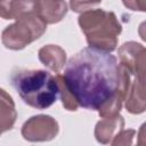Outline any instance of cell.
<instances>
[{"instance_id": "cell-1", "label": "cell", "mask_w": 146, "mask_h": 146, "mask_svg": "<svg viewBox=\"0 0 146 146\" xmlns=\"http://www.w3.org/2000/svg\"><path fill=\"white\" fill-rule=\"evenodd\" d=\"M63 78L79 106L98 110L117 90L119 63L111 52L87 47L68 59Z\"/></svg>"}, {"instance_id": "cell-2", "label": "cell", "mask_w": 146, "mask_h": 146, "mask_svg": "<svg viewBox=\"0 0 146 146\" xmlns=\"http://www.w3.org/2000/svg\"><path fill=\"white\" fill-rule=\"evenodd\" d=\"M11 83L21 98L31 107L44 110L59 97L56 78L43 70H23L11 76Z\"/></svg>"}, {"instance_id": "cell-3", "label": "cell", "mask_w": 146, "mask_h": 146, "mask_svg": "<svg viewBox=\"0 0 146 146\" xmlns=\"http://www.w3.org/2000/svg\"><path fill=\"white\" fill-rule=\"evenodd\" d=\"M79 25L86 34L89 47L112 52L116 49L117 36L122 31L114 13L103 9H91L81 13Z\"/></svg>"}, {"instance_id": "cell-4", "label": "cell", "mask_w": 146, "mask_h": 146, "mask_svg": "<svg viewBox=\"0 0 146 146\" xmlns=\"http://www.w3.org/2000/svg\"><path fill=\"white\" fill-rule=\"evenodd\" d=\"M47 30V24L38 16H24L8 25L1 34L3 46L11 50H21L39 39Z\"/></svg>"}, {"instance_id": "cell-5", "label": "cell", "mask_w": 146, "mask_h": 146, "mask_svg": "<svg viewBox=\"0 0 146 146\" xmlns=\"http://www.w3.org/2000/svg\"><path fill=\"white\" fill-rule=\"evenodd\" d=\"M59 131L58 122L50 115H35L22 127V136L29 141H48L54 139Z\"/></svg>"}, {"instance_id": "cell-6", "label": "cell", "mask_w": 146, "mask_h": 146, "mask_svg": "<svg viewBox=\"0 0 146 146\" xmlns=\"http://www.w3.org/2000/svg\"><path fill=\"white\" fill-rule=\"evenodd\" d=\"M120 64L124 65L132 76L145 80V48L140 43L125 42L119 49Z\"/></svg>"}, {"instance_id": "cell-7", "label": "cell", "mask_w": 146, "mask_h": 146, "mask_svg": "<svg viewBox=\"0 0 146 146\" xmlns=\"http://www.w3.org/2000/svg\"><path fill=\"white\" fill-rule=\"evenodd\" d=\"M36 13L38 0H0V17L3 19H18Z\"/></svg>"}, {"instance_id": "cell-8", "label": "cell", "mask_w": 146, "mask_h": 146, "mask_svg": "<svg viewBox=\"0 0 146 146\" xmlns=\"http://www.w3.org/2000/svg\"><path fill=\"white\" fill-rule=\"evenodd\" d=\"M67 13L65 0H38V16L46 24L60 22Z\"/></svg>"}, {"instance_id": "cell-9", "label": "cell", "mask_w": 146, "mask_h": 146, "mask_svg": "<svg viewBox=\"0 0 146 146\" xmlns=\"http://www.w3.org/2000/svg\"><path fill=\"white\" fill-rule=\"evenodd\" d=\"M124 102L127 111L132 114H140L145 111V80L133 76Z\"/></svg>"}, {"instance_id": "cell-10", "label": "cell", "mask_w": 146, "mask_h": 146, "mask_svg": "<svg viewBox=\"0 0 146 146\" xmlns=\"http://www.w3.org/2000/svg\"><path fill=\"white\" fill-rule=\"evenodd\" d=\"M124 125V120L121 115H115L112 117H103L95 128V137L97 141L102 144H110L117 132L122 130Z\"/></svg>"}, {"instance_id": "cell-11", "label": "cell", "mask_w": 146, "mask_h": 146, "mask_svg": "<svg viewBox=\"0 0 146 146\" xmlns=\"http://www.w3.org/2000/svg\"><path fill=\"white\" fill-rule=\"evenodd\" d=\"M39 59L50 71L59 72L66 64V52L59 46L47 44L39 50Z\"/></svg>"}, {"instance_id": "cell-12", "label": "cell", "mask_w": 146, "mask_h": 146, "mask_svg": "<svg viewBox=\"0 0 146 146\" xmlns=\"http://www.w3.org/2000/svg\"><path fill=\"white\" fill-rule=\"evenodd\" d=\"M16 119L17 113L11 96L0 89V135L13 129Z\"/></svg>"}, {"instance_id": "cell-13", "label": "cell", "mask_w": 146, "mask_h": 146, "mask_svg": "<svg viewBox=\"0 0 146 146\" xmlns=\"http://www.w3.org/2000/svg\"><path fill=\"white\" fill-rule=\"evenodd\" d=\"M56 81L58 83V88H59V97L62 99V104L63 106L67 110V111H76L79 107V104L76 103L75 98L73 97V95L71 94V91L68 90L63 75L60 74H56L55 75Z\"/></svg>"}, {"instance_id": "cell-14", "label": "cell", "mask_w": 146, "mask_h": 146, "mask_svg": "<svg viewBox=\"0 0 146 146\" xmlns=\"http://www.w3.org/2000/svg\"><path fill=\"white\" fill-rule=\"evenodd\" d=\"M100 2L102 0H70V7L75 13H84L95 9Z\"/></svg>"}, {"instance_id": "cell-15", "label": "cell", "mask_w": 146, "mask_h": 146, "mask_svg": "<svg viewBox=\"0 0 146 146\" xmlns=\"http://www.w3.org/2000/svg\"><path fill=\"white\" fill-rule=\"evenodd\" d=\"M135 133H136V131L132 129L121 130L112 139L111 144L112 145H130V144H132V138H133Z\"/></svg>"}, {"instance_id": "cell-16", "label": "cell", "mask_w": 146, "mask_h": 146, "mask_svg": "<svg viewBox=\"0 0 146 146\" xmlns=\"http://www.w3.org/2000/svg\"><path fill=\"white\" fill-rule=\"evenodd\" d=\"M124 6L131 10H139L144 11L146 7V1L145 0H122Z\"/></svg>"}]
</instances>
